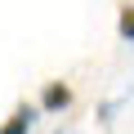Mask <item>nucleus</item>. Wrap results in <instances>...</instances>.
<instances>
[{"label": "nucleus", "mask_w": 134, "mask_h": 134, "mask_svg": "<svg viewBox=\"0 0 134 134\" xmlns=\"http://www.w3.org/2000/svg\"><path fill=\"white\" fill-rule=\"evenodd\" d=\"M36 116H40V103H18V107L9 112V121L0 125V134H27V130L36 125Z\"/></svg>", "instance_id": "1"}, {"label": "nucleus", "mask_w": 134, "mask_h": 134, "mask_svg": "<svg viewBox=\"0 0 134 134\" xmlns=\"http://www.w3.org/2000/svg\"><path fill=\"white\" fill-rule=\"evenodd\" d=\"M67 103H72V85L67 81H49L45 94H40V112H63Z\"/></svg>", "instance_id": "2"}, {"label": "nucleus", "mask_w": 134, "mask_h": 134, "mask_svg": "<svg viewBox=\"0 0 134 134\" xmlns=\"http://www.w3.org/2000/svg\"><path fill=\"white\" fill-rule=\"evenodd\" d=\"M116 31H121V40L134 45V5H121V14H116Z\"/></svg>", "instance_id": "3"}]
</instances>
